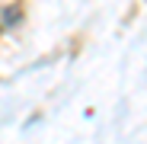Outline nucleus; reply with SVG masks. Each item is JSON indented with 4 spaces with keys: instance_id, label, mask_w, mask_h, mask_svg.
<instances>
[]
</instances>
